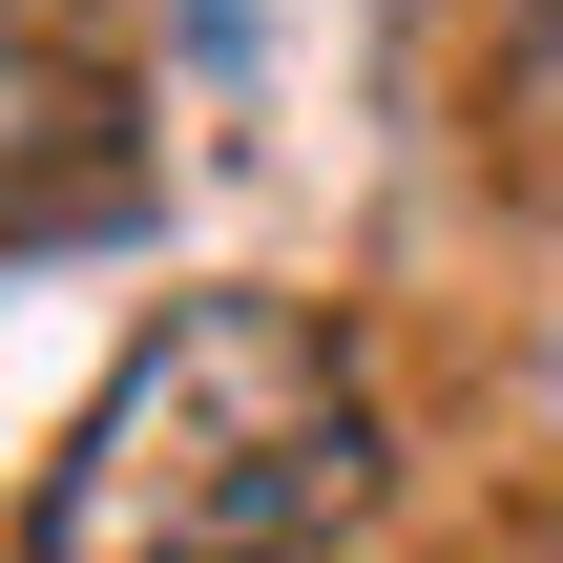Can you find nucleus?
<instances>
[{
    "label": "nucleus",
    "instance_id": "nucleus-1",
    "mask_svg": "<svg viewBox=\"0 0 563 563\" xmlns=\"http://www.w3.org/2000/svg\"><path fill=\"white\" fill-rule=\"evenodd\" d=\"M355 522L376 376L313 292H167L42 481V563H334Z\"/></svg>",
    "mask_w": 563,
    "mask_h": 563
},
{
    "label": "nucleus",
    "instance_id": "nucleus-2",
    "mask_svg": "<svg viewBox=\"0 0 563 563\" xmlns=\"http://www.w3.org/2000/svg\"><path fill=\"white\" fill-rule=\"evenodd\" d=\"M481 146H501V188L563 209V0H501V63H481Z\"/></svg>",
    "mask_w": 563,
    "mask_h": 563
}]
</instances>
